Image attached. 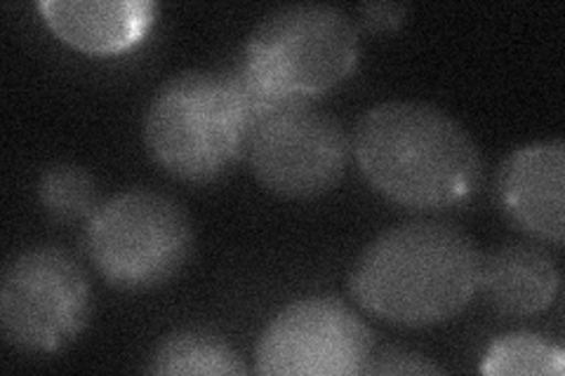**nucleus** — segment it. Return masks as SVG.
<instances>
[{
  "mask_svg": "<svg viewBox=\"0 0 565 376\" xmlns=\"http://www.w3.org/2000/svg\"><path fill=\"white\" fill-rule=\"evenodd\" d=\"M250 120L228 74L182 71L156 89L145 114L149 158L189 184L220 179L250 139Z\"/></svg>",
  "mask_w": 565,
  "mask_h": 376,
  "instance_id": "nucleus-4",
  "label": "nucleus"
},
{
  "mask_svg": "<svg viewBox=\"0 0 565 376\" xmlns=\"http://www.w3.org/2000/svg\"><path fill=\"white\" fill-rule=\"evenodd\" d=\"M351 155L365 182L408 210H450L481 191L486 165L473 137L422 101H382L353 128Z\"/></svg>",
  "mask_w": 565,
  "mask_h": 376,
  "instance_id": "nucleus-1",
  "label": "nucleus"
},
{
  "mask_svg": "<svg viewBox=\"0 0 565 376\" xmlns=\"http://www.w3.org/2000/svg\"><path fill=\"white\" fill-rule=\"evenodd\" d=\"M189 212L166 193L128 189L104 201L85 226L83 247L95 271L122 292L170 282L193 253Z\"/></svg>",
  "mask_w": 565,
  "mask_h": 376,
  "instance_id": "nucleus-5",
  "label": "nucleus"
},
{
  "mask_svg": "<svg viewBox=\"0 0 565 376\" xmlns=\"http://www.w3.org/2000/svg\"><path fill=\"white\" fill-rule=\"evenodd\" d=\"M247 165L262 189L288 201L321 198L342 182L351 137L330 114L311 106L282 111L253 130Z\"/></svg>",
  "mask_w": 565,
  "mask_h": 376,
  "instance_id": "nucleus-8",
  "label": "nucleus"
},
{
  "mask_svg": "<svg viewBox=\"0 0 565 376\" xmlns=\"http://www.w3.org/2000/svg\"><path fill=\"white\" fill-rule=\"evenodd\" d=\"M365 374H444V369L415 351L386 348L377 355L373 353Z\"/></svg>",
  "mask_w": 565,
  "mask_h": 376,
  "instance_id": "nucleus-15",
  "label": "nucleus"
},
{
  "mask_svg": "<svg viewBox=\"0 0 565 376\" xmlns=\"http://www.w3.org/2000/svg\"><path fill=\"white\" fill-rule=\"evenodd\" d=\"M483 255L446 222H405L365 245L349 273L359 307L396 327L424 330L457 318L479 294Z\"/></svg>",
  "mask_w": 565,
  "mask_h": 376,
  "instance_id": "nucleus-2",
  "label": "nucleus"
},
{
  "mask_svg": "<svg viewBox=\"0 0 565 376\" xmlns=\"http://www.w3.org/2000/svg\"><path fill=\"white\" fill-rule=\"evenodd\" d=\"M93 292L83 266L55 245L10 259L0 280V330L24 353H60L83 334Z\"/></svg>",
  "mask_w": 565,
  "mask_h": 376,
  "instance_id": "nucleus-6",
  "label": "nucleus"
},
{
  "mask_svg": "<svg viewBox=\"0 0 565 376\" xmlns=\"http://www.w3.org/2000/svg\"><path fill=\"white\" fill-rule=\"evenodd\" d=\"M359 57V29L347 12L318 3L286 6L253 29L226 74L255 130L328 95L353 74Z\"/></svg>",
  "mask_w": 565,
  "mask_h": 376,
  "instance_id": "nucleus-3",
  "label": "nucleus"
},
{
  "mask_svg": "<svg viewBox=\"0 0 565 376\" xmlns=\"http://www.w3.org/2000/svg\"><path fill=\"white\" fill-rule=\"evenodd\" d=\"M375 342L365 320L330 294L297 299L280 309L255 346L264 376H356L373 361Z\"/></svg>",
  "mask_w": 565,
  "mask_h": 376,
  "instance_id": "nucleus-7",
  "label": "nucleus"
},
{
  "mask_svg": "<svg viewBox=\"0 0 565 376\" xmlns=\"http://www.w3.org/2000/svg\"><path fill=\"white\" fill-rule=\"evenodd\" d=\"M151 374L243 376L247 365L222 336L203 330H180L161 339L149 357Z\"/></svg>",
  "mask_w": 565,
  "mask_h": 376,
  "instance_id": "nucleus-12",
  "label": "nucleus"
},
{
  "mask_svg": "<svg viewBox=\"0 0 565 376\" xmlns=\"http://www.w3.org/2000/svg\"><path fill=\"white\" fill-rule=\"evenodd\" d=\"M483 374L507 376V374H546L561 376L565 372V353L561 346L546 342L544 336L533 332L504 334L492 342L483 365Z\"/></svg>",
  "mask_w": 565,
  "mask_h": 376,
  "instance_id": "nucleus-14",
  "label": "nucleus"
},
{
  "mask_svg": "<svg viewBox=\"0 0 565 376\" xmlns=\"http://www.w3.org/2000/svg\"><path fill=\"white\" fill-rule=\"evenodd\" d=\"M558 288V266L540 245H502L481 261L479 292L500 315H537L552 307Z\"/></svg>",
  "mask_w": 565,
  "mask_h": 376,
  "instance_id": "nucleus-11",
  "label": "nucleus"
},
{
  "mask_svg": "<svg viewBox=\"0 0 565 376\" xmlns=\"http://www.w3.org/2000/svg\"><path fill=\"white\" fill-rule=\"evenodd\" d=\"M50 31L85 55H118L135 47L156 22L149 0H41Z\"/></svg>",
  "mask_w": 565,
  "mask_h": 376,
  "instance_id": "nucleus-10",
  "label": "nucleus"
},
{
  "mask_svg": "<svg viewBox=\"0 0 565 376\" xmlns=\"http://www.w3.org/2000/svg\"><path fill=\"white\" fill-rule=\"evenodd\" d=\"M39 201L55 222L90 219L99 203V189L95 176L81 165L57 163L39 176Z\"/></svg>",
  "mask_w": 565,
  "mask_h": 376,
  "instance_id": "nucleus-13",
  "label": "nucleus"
},
{
  "mask_svg": "<svg viewBox=\"0 0 565 376\" xmlns=\"http://www.w3.org/2000/svg\"><path fill=\"white\" fill-rule=\"evenodd\" d=\"M563 139L535 141L511 151L494 174V201L519 230L542 243L563 245Z\"/></svg>",
  "mask_w": 565,
  "mask_h": 376,
  "instance_id": "nucleus-9",
  "label": "nucleus"
},
{
  "mask_svg": "<svg viewBox=\"0 0 565 376\" xmlns=\"http://www.w3.org/2000/svg\"><path fill=\"white\" fill-rule=\"evenodd\" d=\"M361 24L370 31H394L405 22L408 14V6L405 3H363L359 8Z\"/></svg>",
  "mask_w": 565,
  "mask_h": 376,
  "instance_id": "nucleus-16",
  "label": "nucleus"
}]
</instances>
